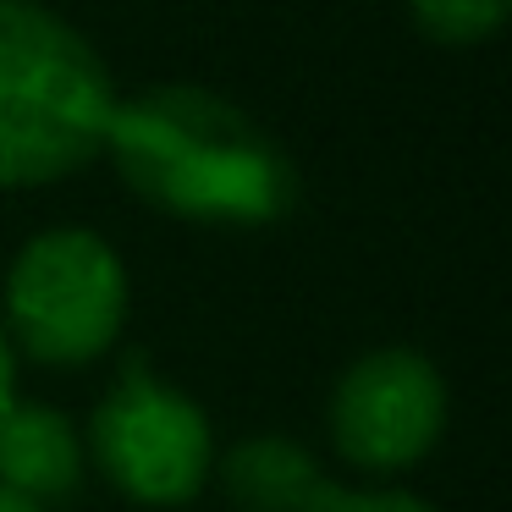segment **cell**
Returning <instances> with one entry per match:
<instances>
[{"label": "cell", "instance_id": "6da1fadb", "mask_svg": "<svg viewBox=\"0 0 512 512\" xmlns=\"http://www.w3.org/2000/svg\"><path fill=\"white\" fill-rule=\"evenodd\" d=\"M105 155L138 199L182 221L265 226L298 199L287 149L243 105L199 83H160L116 100Z\"/></svg>", "mask_w": 512, "mask_h": 512}, {"label": "cell", "instance_id": "7a4b0ae2", "mask_svg": "<svg viewBox=\"0 0 512 512\" xmlns=\"http://www.w3.org/2000/svg\"><path fill=\"white\" fill-rule=\"evenodd\" d=\"M116 83L100 50L39 0H0V188L61 182L105 155Z\"/></svg>", "mask_w": 512, "mask_h": 512}, {"label": "cell", "instance_id": "3957f363", "mask_svg": "<svg viewBox=\"0 0 512 512\" xmlns=\"http://www.w3.org/2000/svg\"><path fill=\"white\" fill-rule=\"evenodd\" d=\"M127 320V265L89 226H50L6 270V342L34 364L72 369L111 353Z\"/></svg>", "mask_w": 512, "mask_h": 512}, {"label": "cell", "instance_id": "277c9868", "mask_svg": "<svg viewBox=\"0 0 512 512\" xmlns=\"http://www.w3.org/2000/svg\"><path fill=\"white\" fill-rule=\"evenodd\" d=\"M89 452L122 496L144 507H182L210 479L215 435L188 391L166 386L133 358L94 408Z\"/></svg>", "mask_w": 512, "mask_h": 512}, {"label": "cell", "instance_id": "5b68a950", "mask_svg": "<svg viewBox=\"0 0 512 512\" xmlns=\"http://www.w3.org/2000/svg\"><path fill=\"white\" fill-rule=\"evenodd\" d=\"M446 430V380L413 347L353 358L331 391V441L369 474L413 468Z\"/></svg>", "mask_w": 512, "mask_h": 512}, {"label": "cell", "instance_id": "8992f818", "mask_svg": "<svg viewBox=\"0 0 512 512\" xmlns=\"http://www.w3.org/2000/svg\"><path fill=\"white\" fill-rule=\"evenodd\" d=\"M83 479V441L72 419L50 402L17 397L0 413V490L34 501H61Z\"/></svg>", "mask_w": 512, "mask_h": 512}, {"label": "cell", "instance_id": "52a82bcc", "mask_svg": "<svg viewBox=\"0 0 512 512\" xmlns=\"http://www.w3.org/2000/svg\"><path fill=\"white\" fill-rule=\"evenodd\" d=\"M221 485L237 512H309L325 474L309 446L287 435H254L221 457Z\"/></svg>", "mask_w": 512, "mask_h": 512}, {"label": "cell", "instance_id": "ba28073f", "mask_svg": "<svg viewBox=\"0 0 512 512\" xmlns=\"http://www.w3.org/2000/svg\"><path fill=\"white\" fill-rule=\"evenodd\" d=\"M512 0H408L413 23L441 45H474L507 23Z\"/></svg>", "mask_w": 512, "mask_h": 512}, {"label": "cell", "instance_id": "9c48e42d", "mask_svg": "<svg viewBox=\"0 0 512 512\" xmlns=\"http://www.w3.org/2000/svg\"><path fill=\"white\" fill-rule=\"evenodd\" d=\"M309 512H430V507L419 496H408V490H347L325 479Z\"/></svg>", "mask_w": 512, "mask_h": 512}, {"label": "cell", "instance_id": "30bf717a", "mask_svg": "<svg viewBox=\"0 0 512 512\" xmlns=\"http://www.w3.org/2000/svg\"><path fill=\"white\" fill-rule=\"evenodd\" d=\"M17 402V353L12 342H6V331H0V413Z\"/></svg>", "mask_w": 512, "mask_h": 512}, {"label": "cell", "instance_id": "8fae6325", "mask_svg": "<svg viewBox=\"0 0 512 512\" xmlns=\"http://www.w3.org/2000/svg\"><path fill=\"white\" fill-rule=\"evenodd\" d=\"M0 512H45V507H34V501L12 496V490H0Z\"/></svg>", "mask_w": 512, "mask_h": 512}]
</instances>
